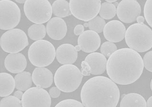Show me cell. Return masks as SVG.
Returning a JSON list of instances; mask_svg holds the SVG:
<instances>
[{
  "instance_id": "83f0119b",
  "label": "cell",
  "mask_w": 152,
  "mask_h": 107,
  "mask_svg": "<svg viewBox=\"0 0 152 107\" xmlns=\"http://www.w3.org/2000/svg\"><path fill=\"white\" fill-rule=\"evenodd\" d=\"M144 16L148 24L152 28V0H147L145 3Z\"/></svg>"
},
{
  "instance_id": "ffe728a7",
  "label": "cell",
  "mask_w": 152,
  "mask_h": 107,
  "mask_svg": "<svg viewBox=\"0 0 152 107\" xmlns=\"http://www.w3.org/2000/svg\"><path fill=\"white\" fill-rule=\"evenodd\" d=\"M1 78V97L9 96L15 90V82L11 75L7 73H3L0 74Z\"/></svg>"
},
{
  "instance_id": "3957f363",
  "label": "cell",
  "mask_w": 152,
  "mask_h": 107,
  "mask_svg": "<svg viewBox=\"0 0 152 107\" xmlns=\"http://www.w3.org/2000/svg\"><path fill=\"white\" fill-rule=\"evenodd\" d=\"M125 42L131 49L143 52L152 48V30L144 24L131 25L126 30Z\"/></svg>"
},
{
  "instance_id": "cb8c5ba5",
  "label": "cell",
  "mask_w": 152,
  "mask_h": 107,
  "mask_svg": "<svg viewBox=\"0 0 152 107\" xmlns=\"http://www.w3.org/2000/svg\"><path fill=\"white\" fill-rule=\"evenodd\" d=\"M117 14L116 5L112 3L104 2L101 4L100 10V16L105 20H110L115 17Z\"/></svg>"
},
{
  "instance_id": "ba28073f",
  "label": "cell",
  "mask_w": 152,
  "mask_h": 107,
  "mask_svg": "<svg viewBox=\"0 0 152 107\" xmlns=\"http://www.w3.org/2000/svg\"><path fill=\"white\" fill-rule=\"evenodd\" d=\"M70 10L75 17L87 22L96 17L101 8V1H70Z\"/></svg>"
},
{
  "instance_id": "d4e9b609",
  "label": "cell",
  "mask_w": 152,
  "mask_h": 107,
  "mask_svg": "<svg viewBox=\"0 0 152 107\" xmlns=\"http://www.w3.org/2000/svg\"><path fill=\"white\" fill-rule=\"evenodd\" d=\"M106 24V22L104 19L100 16H96L89 21L88 28L91 31H94L97 33H101L103 31Z\"/></svg>"
},
{
  "instance_id": "8fae6325",
  "label": "cell",
  "mask_w": 152,
  "mask_h": 107,
  "mask_svg": "<svg viewBox=\"0 0 152 107\" xmlns=\"http://www.w3.org/2000/svg\"><path fill=\"white\" fill-rule=\"evenodd\" d=\"M141 13V6L135 0L122 1L118 4L117 8L118 17L126 24L134 22Z\"/></svg>"
},
{
  "instance_id": "30bf717a",
  "label": "cell",
  "mask_w": 152,
  "mask_h": 107,
  "mask_svg": "<svg viewBox=\"0 0 152 107\" xmlns=\"http://www.w3.org/2000/svg\"><path fill=\"white\" fill-rule=\"evenodd\" d=\"M23 107H50V96L46 90L39 87L25 91L22 98Z\"/></svg>"
},
{
  "instance_id": "d6a6232c",
  "label": "cell",
  "mask_w": 152,
  "mask_h": 107,
  "mask_svg": "<svg viewBox=\"0 0 152 107\" xmlns=\"http://www.w3.org/2000/svg\"><path fill=\"white\" fill-rule=\"evenodd\" d=\"M84 32V26L82 24L76 25L74 29V33L76 35H80Z\"/></svg>"
},
{
  "instance_id": "7402d4cb",
  "label": "cell",
  "mask_w": 152,
  "mask_h": 107,
  "mask_svg": "<svg viewBox=\"0 0 152 107\" xmlns=\"http://www.w3.org/2000/svg\"><path fill=\"white\" fill-rule=\"evenodd\" d=\"M53 13L58 17L64 18L71 15L70 3L65 0H57L52 5Z\"/></svg>"
},
{
  "instance_id": "74e56055",
  "label": "cell",
  "mask_w": 152,
  "mask_h": 107,
  "mask_svg": "<svg viewBox=\"0 0 152 107\" xmlns=\"http://www.w3.org/2000/svg\"><path fill=\"white\" fill-rule=\"evenodd\" d=\"M15 1L18 3H19V4H25L26 1H24V0H16Z\"/></svg>"
},
{
  "instance_id": "4fadbf2b",
  "label": "cell",
  "mask_w": 152,
  "mask_h": 107,
  "mask_svg": "<svg viewBox=\"0 0 152 107\" xmlns=\"http://www.w3.org/2000/svg\"><path fill=\"white\" fill-rule=\"evenodd\" d=\"M126 28L122 22L118 20H112L106 24L103 34L106 39L112 42H118L124 39Z\"/></svg>"
},
{
  "instance_id": "484cf974",
  "label": "cell",
  "mask_w": 152,
  "mask_h": 107,
  "mask_svg": "<svg viewBox=\"0 0 152 107\" xmlns=\"http://www.w3.org/2000/svg\"><path fill=\"white\" fill-rule=\"evenodd\" d=\"M0 107H23L22 101L14 96L3 98L0 102Z\"/></svg>"
},
{
  "instance_id": "603a6c76",
  "label": "cell",
  "mask_w": 152,
  "mask_h": 107,
  "mask_svg": "<svg viewBox=\"0 0 152 107\" xmlns=\"http://www.w3.org/2000/svg\"><path fill=\"white\" fill-rule=\"evenodd\" d=\"M46 29L43 24H34L31 25L28 29V36L34 41L41 40L46 34Z\"/></svg>"
},
{
  "instance_id": "4dcf8cb0",
  "label": "cell",
  "mask_w": 152,
  "mask_h": 107,
  "mask_svg": "<svg viewBox=\"0 0 152 107\" xmlns=\"http://www.w3.org/2000/svg\"><path fill=\"white\" fill-rule=\"evenodd\" d=\"M82 71L81 73L83 76H89L91 74V69L88 63L86 61H83L81 63Z\"/></svg>"
},
{
  "instance_id": "2e32d148",
  "label": "cell",
  "mask_w": 152,
  "mask_h": 107,
  "mask_svg": "<svg viewBox=\"0 0 152 107\" xmlns=\"http://www.w3.org/2000/svg\"><path fill=\"white\" fill-rule=\"evenodd\" d=\"M56 56L57 60L61 64H72L76 62L78 53L74 46L65 43L57 48Z\"/></svg>"
},
{
  "instance_id": "9c48e42d",
  "label": "cell",
  "mask_w": 152,
  "mask_h": 107,
  "mask_svg": "<svg viewBox=\"0 0 152 107\" xmlns=\"http://www.w3.org/2000/svg\"><path fill=\"white\" fill-rule=\"evenodd\" d=\"M0 9L1 30H11L18 24L21 19V11L15 2L10 0H1Z\"/></svg>"
},
{
  "instance_id": "f1b7e54d",
  "label": "cell",
  "mask_w": 152,
  "mask_h": 107,
  "mask_svg": "<svg viewBox=\"0 0 152 107\" xmlns=\"http://www.w3.org/2000/svg\"><path fill=\"white\" fill-rule=\"evenodd\" d=\"M55 107H85L79 101L73 99L64 100L56 105Z\"/></svg>"
},
{
  "instance_id": "277c9868",
  "label": "cell",
  "mask_w": 152,
  "mask_h": 107,
  "mask_svg": "<svg viewBox=\"0 0 152 107\" xmlns=\"http://www.w3.org/2000/svg\"><path fill=\"white\" fill-rule=\"evenodd\" d=\"M83 78L81 71L76 66L66 64L58 69L54 75V83L61 91L72 92L80 86Z\"/></svg>"
},
{
  "instance_id": "d6986e66",
  "label": "cell",
  "mask_w": 152,
  "mask_h": 107,
  "mask_svg": "<svg viewBox=\"0 0 152 107\" xmlns=\"http://www.w3.org/2000/svg\"><path fill=\"white\" fill-rule=\"evenodd\" d=\"M120 107H147V102L139 94L131 93L122 98Z\"/></svg>"
},
{
  "instance_id": "5b68a950",
  "label": "cell",
  "mask_w": 152,
  "mask_h": 107,
  "mask_svg": "<svg viewBox=\"0 0 152 107\" xmlns=\"http://www.w3.org/2000/svg\"><path fill=\"white\" fill-rule=\"evenodd\" d=\"M56 52L53 45L47 40H39L31 45L28 51L30 62L37 67H44L51 64Z\"/></svg>"
},
{
  "instance_id": "1f68e13d",
  "label": "cell",
  "mask_w": 152,
  "mask_h": 107,
  "mask_svg": "<svg viewBox=\"0 0 152 107\" xmlns=\"http://www.w3.org/2000/svg\"><path fill=\"white\" fill-rule=\"evenodd\" d=\"M49 94L53 98H57L61 94V90L57 87H53L49 90Z\"/></svg>"
},
{
  "instance_id": "7c38bea8",
  "label": "cell",
  "mask_w": 152,
  "mask_h": 107,
  "mask_svg": "<svg viewBox=\"0 0 152 107\" xmlns=\"http://www.w3.org/2000/svg\"><path fill=\"white\" fill-rule=\"evenodd\" d=\"M81 50L86 53H93L99 48L101 39L97 32L91 30L85 31L78 39Z\"/></svg>"
},
{
  "instance_id": "836d02e7",
  "label": "cell",
  "mask_w": 152,
  "mask_h": 107,
  "mask_svg": "<svg viewBox=\"0 0 152 107\" xmlns=\"http://www.w3.org/2000/svg\"><path fill=\"white\" fill-rule=\"evenodd\" d=\"M23 95H24V93H23L22 91H21V90L16 91L14 94V96H15V97L18 98L19 100L22 99Z\"/></svg>"
},
{
  "instance_id": "ab89813d",
  "label": "cell",
  "mask_w": 152,
  "mask_h": 107,
  "mask_svg": "<svg viewBox=\"0 0 152 107\" xmlns=\"http://www.w3.org/2000/svg\"><path fill=\"white\" fill-rule=\"evenodd\" d=\"M84 26L85 27H88V23H85L84 24Z\"/></svg>"
},
{
  "instance_id": "d590c367",
  "label": "cell",
  "mask_w": 152,
  "mask_h": 107,
  "mask_svg": "<svg viewBox=\"0 0 152 107\" xmlns=\"http://www.w3.org/2000/svg\"><path fill=\"white\" fill-rule=\"evenodd\" d=\"M147 107H152V96L150 97L147 100Z\"/></svg>"
},
{
  "instance_id": "60d3db41",
  "label": "cell",
  "mask_w": 152,
  "mask_h": 107,
  "mask_svg": "<svg viewBox=\"0 0 152 107\" xmlns=\"http://www.w3.org/2000/svg\"><path fill=\"white\" fill-rule=\"evenodd\" d=\"M150 87H151V89L152 91V79L151 81V83H150Z\"/></svg>"
},
{
  "instance_id": "f35d334b",
  "label": "cell",
  "mask_w": 152,
  "mask_h": 107,
  "mask_svg": "<svg viewBox=\"0 0 152 107\" xmlns=\"http://www.w3.org/2000/svg\"><path fill=\"white\" fill-rule=\"evenodd\" d=\"M106 1H107V2H108V3H112L116 2V0H106Z\"/></svg>"
},
{
  "instance_id": "e575fe53",
  "label": "cell",
  "mask_w": 152,
  "mask_h": 107,
  "mask_svg": "<svg viewBox=\"0 0 152 107\" xmlns=\"http://www.w3.org/2000/svg\"><path fill=\"white\" fill-rule=\"evenodd\" d=\"M136 21H137L138 24H143V22L145 21V18L143 17V16H139L137 18Z\"/></svg>"
},
{
  "instance_id": "7a4b0ae2",
  "label": "cell",
  "mask_w": 152,
  "mask_h": 107,
  "mask_svg": "<svg viewBox=\"0 0 152 107\" xmlns=\"http://www.w3.org/2000/svg\"><path fill=\"white\" fill-rule=\"evenodd\" d=\"M120 97L117 85L106 77L92 78L81 90V101L85 107H116Z\"/></svg>"
},
{
  "instance_id": "52a82bcc",
  "label": "cell",
  "mask_w": 152,
  "mask_h": 107,
  "mask_svg": "<svg viewBox=\"0 0 152 107\" xmlns=\"http://www.w3.org/2000/svg\"><path fill=\"white\" fill-rule=\"evenodd\" d=\"M28 36L23 30L12 29L2 35L0 39L1 49L8 53H16L28 45Z\"/></svg>"
},
{
  "instance_id": "e0dca14e",
  "label": "cell",
  "mask_w": 152,
  "mask_h": 107,
  "mask_svg": "<svg viewBox=\"0 0 152 107\" xmlns=\"http://www.w3.org/2000/svg\"><path fill=\"white\" fill-rule=\"evenodd\" d=\"M85 61L87 62L91 69V74L100 75L103 73L107 69V60L103 54L99 52H93L88 54Z\"/></svg>"
},
{
  "instance_id": "44dd1931",
  "label": "cell",
  "mask_w": 152,
  "mask_h": 107,
  "mask_svg": "<svg viewBox=\"0 0 152 107\" xmlns=\"http://www.w3.org/2000/svg\"><path fill=\"white\" fill-rule=\"evenodd\" d=\"M15 88L19 90L26 91L31 88L32 78L31 73L28 71H24L15 75Z\"/></svg>"
},
{
  "instance_id": "f546056e",
  "label": "cell",
  "mask_w": 152,
  "mask_h": 107,
  "mask_svg": "<svg viewBox=\"0 0 152 107\" xmlns=\"http://www.w3.org/2000/svg\"><path fill=\"white\" fill-rule=\"evenodd\" d=\"M143 61L145 69L152 73V51L145 54L143 56Z\"/></svg>"
},
{
  "instance_id": "6da1fadb",
  "label": "cell",
  "mask_w": 152,
  "mask_h": 107,
  "mask_svg": "<svg viewBox=\"0 0 152 107\" xmlns=\"http://www.w3.org/2000/svg\"><path fill=\"white\" fill-rule=\"evenodd\" d=\"M144 63L138 52L122 48L109 58L107 72L112 81L120 85H129L138 80L143 72Z\"/></svg>"
},
{
  "instance_id": "5bb4252c",
  "label": "cell",
  "mask_w": 152,
  "mask_h": 107,
  "mask_svg": "<svg viewBox=\"0 0 152 107\" xmlns=\"http://www.w3.org/2000/svg\"><path fill=\"white\" fill-rule=\"evenodd\" d=\"M46 31L50 38L54 40H61L66 35L67 26L61 18L53 17L47 24Z\"/></svg>"
},
{
  "instance_id": "4316f807",
  "label": "cell",
  "mask_w": 152,
  "mask_h": 107,
  "mask_svg": "<svg viewBox=\"0 0 152 107\" xmlns=\"http://www.w3.org/2000/svg\"><path fill=\"white\" fill-rule=\"evenodd\" d=\"M117 50V47L116 45L110 42H105L100 48L101 53L106 57H110Z\"/></svg>"
},
{
  "instance_id": "8d00e7d4",
  "label": "cell",
  "mask_w": 152,
  "mask_h": 107,
  "mask_svg": "<svg viewBox=\"0 0 152 107\" xmlns=\"http://www.w3.org/2000/svg\"><path fill=\"white\" fill-rule=\"evenodd\" d=\"M75 50H76V51H77V52H78V51H80L81 50V47H80V46L78 45H76V46H75Z\"/></svg>"
},
{
  "instance_id": "8992f818",
  "label": "cell",
  "mask_w": 152,
  "mask_h": 107,
  "mask_svg": "<svg viewBox=\"0 0 152 107\" xmlns=\"http://www.w3.org/2000/svg\"><path fill=\"white\" fill-rule=\"evenodd\" d=\"M24 11L29 21L39 24L50 21L53 12L51 4L47 0L26 1Z\"/></svg>"
},
{
  "instance_id": "9a60e30c",
  "label": "cell",
  "mask_w": 152,
  "mask_h": 107,
  "mask_svg": "<svg viewBox=\"0 0 152 107\" xmlns=\"http://www.w3.org/2000/svg\"><path fill=\"white\" fill-rule=\"evenodd\" d=\"M27 65V60L22 53H11L4 60V66L8 71L12 73H19L24 71Z\"/></svg>"
},
{
  "instance_id": "ac0fdd59",
  "label": "cell",
  "mask_w": 152,
  "mask_h": 107,
  "mask_svg": "<svg viewBox=\"0 0 152 107\" xmlns=\"http://www.w3.org/2000/svg\"><path fill=\"white\" fill-rule=\"evenodd\" d=\"M32 78L37 87L41 88L50 87L53 83V74L49 69L44 67H37L33 72Z\"/></svg>"
}]
</instances>
